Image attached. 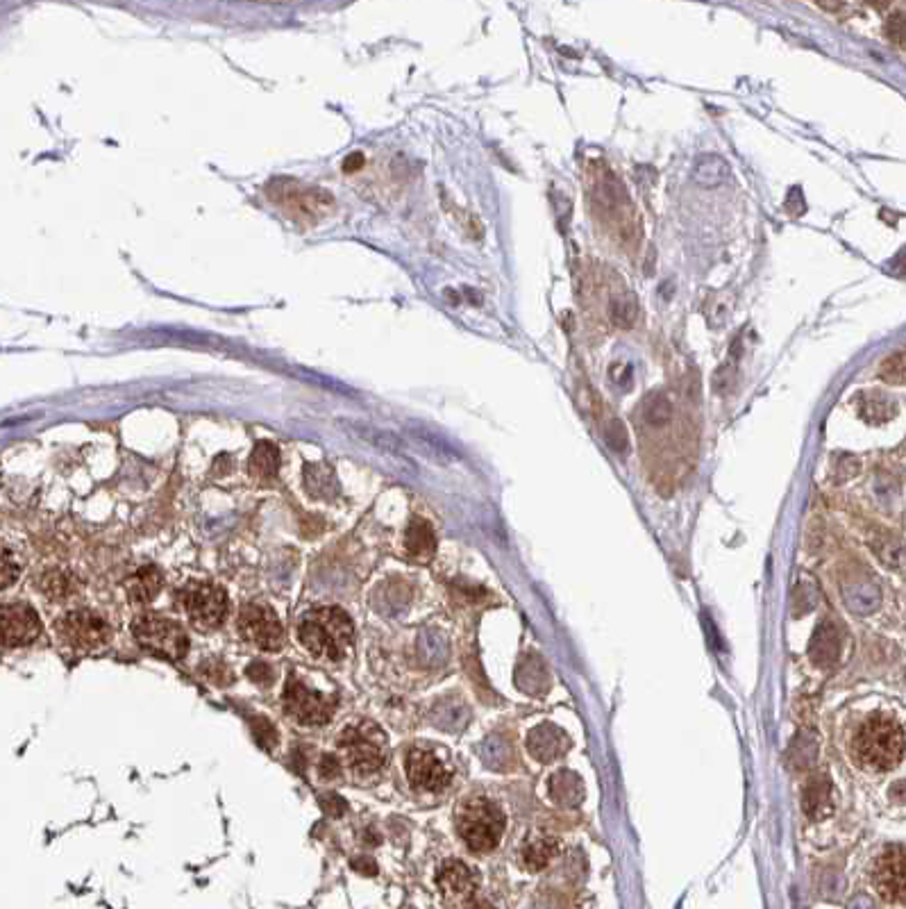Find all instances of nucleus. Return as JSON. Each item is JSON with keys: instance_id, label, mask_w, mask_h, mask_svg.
<instances>
[{"instance_id": "32", "label": "nucleus", "mask_w": 906, "mask_h": 909, "mask_svg": "<svg viewBox=\"0 0 906 909\" xmlns=\"http://www.w3.org/2000/svg\"><path fill=\"white\" fill-rule=\"evenodd\" d=\"M318 773H321V778H325V780L337 778V775H339V762H337V757H334V755H325L323 760H321V769H318Z\"/></svg>"}, {"instance_id": "18", "label": "nucleus", "mask_w": 906, "mask_h": 909, "mask_svg": "<svg viewBox=\"0 0 906 909\" xmlns=\"http://www.w3.org/2000/svg\"><path fill=\"white\" fill-rule=\"evenodd\" d=\"M559 853V841L557 839H552V837H539V839H532L530 844H527L523 848V864H525V869H530V871H541L545 869V866H548L552 860H555V855Z\"/></svg>"}, {"instance_id": "2", "label": "nucleus", "mask_w": 906, "mask_h": 909, "mask_svg": "<svg viewBox=\"0 0 906 909\" xmlns=\"http://www.w3.org/2000/svg\"><path fill=\"white\" fill-rule=\"evenodd\" d=\"M854 750L863 766L875 771L895 769L904 757V728L893 716H870L854 739Z\"/></svg>"}, {"instance_id": "34", "label": "nucleus", "mask_w": 906, "mask_h": 909, "mask_svg": "<svg viewBox=\"0 0 906 909\" xmlns=\"http://www.w3.org/2000/svg\"><path fill=\"white\" fill-rule=\"evenodd\" d=\"M352 869L359 871V873H364V875H375L377 873V866L371 860H355V862H352Z\"/></svg>"}, {"instance_id": "29", "label": "nucleus", "mask_w": 906, "mask_h": 909, "mask_svg": "<svg viewBox=\"0 0 906 909\" xmlns=\"http://www.w3.org/2000/svg\"><path fill=\"white\" fill-rule=\"evenodd\" d=\"M44 594L48 596H64V594H69V578H66L64 573L60 571H53L50 575H46V580H44Z\"/></svg>"}, {"instance_id": "30", "label": "nucleus", "mask_w": 906, "mask_h": 909, "mask_svg": "<svg viewBox=\"0 0 906 909\" xmlns=\"http://www.w3.org/2000/svg\"><path fill=\"white\" fill-rule=\"evenodd\" d=\"M886 35L888 39L893 41V44L897 46H904V37H906V25H904V14L902 12H897L893 14L891 19L886 21Z\"/></svg>"}, {"instance_id": "21", "label": "nucleus", "mask_w": 906, "mask_h": 909, "mask_svg": "<svg viewBox=\"0 0 906 909\" xmlns=\"http://www.w3.org/2000/svg\"><path fill=\"white\" fill-rule=\"evenodd\" d=\"M673 419V405L666 394H654L645 400V421L654 428H664Z\"/></svg>"}, {"instance_id": "11", "label": "nucleus", "mask_w": 906, "mask_h": 909, "mask_svg": "<svg viewBox=\"0 0 906 909\" xmlns=\"http://www.w3.org/2000/svg\"><path fill=\"white\" fill-rule=\"evenodd\" d=\"M405 769L411 787L418 791H430V794H434V791H443L450 785V771L439 757L430 753V750L423 748L409 750Z\"/></svg>"}, {"instance_id": "27", "label": "nucleus", "mask_w": 906, "mask_h": 909, "mask_svg": "<svg viewBox=\"0 0 906 909\" xmlns=\"http://www.w3.org/2000/svg\"><path fill=\"white\" fill-rule=\"evenodd\" d=\"M253 732H255L257 744L266 750H271L275 746V741H278L275 728L266 719H253Z\"/></svg>"}, {"instance_id": "1", "label": "nucleus", "mask_w": 906, "mask_h": 909, "mask_svg": "<svg viewBox=\"0 0 906 909\" xmlns=\"http://www.w3.org/2000/svg\"><path fill=\"white\" fill-rule=\"evenodd\" d=\"M298 639L318 660L339 662L343 648L355 639V625L341 607H323L300 623Z\"/></svg>"}, {"instance_id": "20", "label": "nucleus", "mask_w": 906, "mask_h": 909, "mask_svg": "<svg viewBox=\"0 0 906 909\" xmlns=\"http://www.w3.org/2000/svg\"><path fill=\"white\" fill-rule=\"evenodd\" d=\"M859 412L866 421L882 423L893 416V405L888 403V398L879 394H866L859 400Z\"/></svg>"}, {"instance_id": "33", "label": "nucleus", "mask_w": 906, "mask_h": 909, "mask_svg": "<svg viewBox=\"0 0 906 909\" xmlns=\"http://www.w3.org/2000/svg\"><path fill=\"white\" fill-rule=\"evenodd\" d=\"M323 810L332 816H339L346 812V803H343V798H339L337 794L323 796Z\"/></svg>"}, {"instance_id": "26", "label": "nucleus", "mask_w": 906, "mask_h": 909, "mask_svg": "<svg viewBox=\"0 0 906 909\" xmlns=\"http://www.w3.org/2000/svg\"><path fill=\"white\" fill-rule=\"evenodd\" d=\"M604 439H607V444L614 448L616 453H623V450L627 448L625 425L618 419H609L607 423H604Z\"/></svg>"}, {"instance_id": "17", "label": "nucleus", "mask_w": 906, "mask_h": 909, "mask_svg": "<svg viewBox=\"0 0 906 909\" xmlns=\"http://www.w3.org/2000/svg\"><path fill=\"white\" fill-rule=\"evenodd\" d=\"M159 589H162V573L153 569V566L141 569L128 582V594L132 598V603H139V605L150 603V600L159 594Z\"/></svg>"}, {"instance_id": "10", "label": "nucleus", "mask_w": 906, "mask_h": 909, "mask_svg": "<svg viewBox=\"0 0 906 909\" xmlns=\"http://www.w3.org/2000/svg\"><path fill=\"white\" fill-rule=\"evenodd\" d=\"M41 635L39 614L25 603L0 605V646H28Z\"/></svg>"}, {"instance_id": "3", "label": "nucleus", "mask_w": 906, "mask_h": 909, "mask_svg": "<svg viewBox=\"0 0 906 909\" xmlns=\"http://www.w3.org/2000/svg\"><path fill=\"white\" fill-rule=\"evenodd\" d=\"M459 837L473 853H489L505 835V814L489 798H471L457 812Z\"/></svg>"}, {"instance_id": "14", "label": "nucleus", "mask_w": 906, "mask_h": 909, "mask_svg": "<svg viewBox=\"0 0 906 909\" xmlns=\"http://www.w3.org/2000/svg\"><path fill=\"white\" fill-rule=\"evenodd\" d=\"M729 173H732V169H729L725 157H720L716 153H704L700 157H695L691 178L695 185L702 189H718L729 180Z\"/></svg>"}, {"instance_id": "9", "label": "nucleus", "mask_w": 906, "mask_h": 909, "mask_svg": "<svg viewBox=\"0 0 906 909\" xmlns=\"http://www.w3.org/2000/svg\"><path fill=\"white\" fill-rule=\"evenodd\" d=\"M282 703L287 712L302 725H323L332 719L334 700L309 689L305 682L291 678L284 687Z\"/></svg>"}, {"instance_id": "35", "label": "nucleus", "mask_w": 906, "mask_h": 909, "mask_svg": "<svg viewBox=\"0 0 906 909\" xmlns=\"http://www.w3.org/2000/svg\"><path fill=\"white\" fill-rule=\"evenodd\" d=\"M468 909H496V907H491L489 903H473Z\"/></svg>"}, {"instance_id": "5", "label": "nucleus", "mask_w": 906, "mask_h": 909, "mask_svg": "<svg viewBox=\"0 0 906 909\" xmlns=\"http://www.w3.org/2000/svg\"><path fill=\"white\" fill-rule=\"evenodd\" d=\"M132 635L139 639L141 646L171 657V660H180V657L187 655L189 650L187 632H184L178 623L162 619V616L153 614L137 616L132 623Z\"/></svg>"}, {"instance_id": "4", "label": "nucleus", "mask_w": 906, "mask_h": 909, "mask_svg": "<svg viewBox=\"0 0 906 909\" xmlns=\"http://www.w3.org/2000/svg\"><path fill=\"white\" fill-rule=\"evenodd\" d=\"M339 744L346 753V760L350 769L355 771L359 778H368L387 764V737L380 730V725L371 721H362L357 725H348L343 730Z\"/></svg>"}, {"instance_id": "15", "label": "nucleus", "mask_w": 906, "mask_h": 909, "mask_svg": "<svg viewBox=\"0 0 906 909\" xmlns=\"http://www.w3.org/2000/svg\"><path fill=\"white\" fill-rule=\"evenodd\" d=\"M527 748L539 762H552L564 753L566 737L552 725H539L527 735Z\"/></svg>"}, {"instance_id": "31", "label": "nucleus", "mask_w": 906, "mask_h": 909, "mask_svg": "<svg viewBox=\"0 0 906 909\" xmlns=\"http://www.w3.org/2000/svg\"><path fill=\"white\" fill-rule=\"evenodd\" d=\"M246 673L250 675V680L257 682V685H271L273 682V669L271 666H266L264 662L250 664Z\"/></svg>"}, {"instance_id": "28", "label": "nucleus", "mask_w": 906, "mask_h": 909, "mask_svg": "<svg viewBox=\"0 0 906 909\" xmlns=\"http://www.w3.org/2000/svg\"><path fill=\"white\" fill-rule=\"evenodd\" d=\"M734 380H736L734 364H723L716 373H713V380H711L713 391H718V394H725L727 389H732Z\"/></svg>"}, {"instance_id": "8", "label": "nucleus", "mask_w": 906, "mask_h": 909, "mask_svg": "<svg viewBox=\"0 0 906 909\" xmlns=\"http://www.w3.org/2000/svg\"><path fill=\"white\" fill-rule=\"evenodd\" d=\"M57 635H60L66 646L78 650H94L98 646H105L109 637H112V632H109V625L98 614L78 610L62 616L60 623H57Z\"/></svg>"}, {"instance_id": "22", "label": "nucleus", "mask_w": 906, "mask_h": 909, "mask_svg": "<svg viewBox=\"0 0 906 909\" xmlns=\"http://www.w3.org/2000/svg\"><path fill=\"white\" fill-rule=\"evenodd\" d=\"M820 807H825V812H829V785L818 778H813L807 787V794H804V810H807L809 816L813 819H820Z\"/></svg>"}, {"instance_id": "6", "label": "nucleus", "mask_w": 906, "mask_h": 909, "mask_svg": "<svg viewBox=\"0 0 906 909\" xmlns=\"http://www.w3.org/2000/svg\"><path fill=\"white\" fill-rule=\"evenodd\" d=\"M182 603L191 623L198 630L216 628L228 614V594L221 587L209 585V582H198V585L184 589Z\"/></svg>"}, {"instance_id": "12", "label": "nucleus", "mask_w": 906, "mask_h": 909, "mask_svg": "<svg viewBox=\"0 0 906 909\" xmlns=\"http://www.w3.org/2000/svg\"><path fill=\"white\" fill-rule=\"evenodd\" d=\"M872 880H875L879 896L888 903H904V846L897 844L884 850L875 864V871H872Z\"/></svg>"}, {"instance_id": "13", "label": "nucleus", "mask_w": 906, "mask_h": 909, "mask_svg": "<svg viewBox=\"0 0 906 909\" xmlns=\"http://www.w3.org/2000/svg\"><path fill=\"white\" fill-rule=\"evenodd\" d=\"M436 885H439V891L446 900H452V903H464V900L471 898L477 889V875L459 860H448L441 864L439 873H436Z\"/></svg>"}, {"instance_id": "7", "label": "nucleus", "mask_w": 906, "mask_h": 909, "mask_svg": "<svg viewBox=\"0 0 906 909\" xmlns=\"http://www.w3.org/2000/svg\"><path fill=\"white\" fill-rule=\"evenodd\" d=\"M239 632L241 637L250 641V644L257 646L259 650H268V653H275L280 650L284 644V630L282 623L268 605H259V603H250L243 605V610L239 614Z\"/></svg>"}, {"instance_id": "23", "label": "nucleus", "mask_w": 906, "mask_h": 909, "mask_svg": "<svg viewBox=\"0 0 906 909\" xmlns=\"http://www.w3.org/2000/svg\"><path fill=\"white\" fill-rule=\"evenodd\" d=\"M19 573L21 566L16 562L14 553L5 544H0V591L12 587L19 580Z\"/></svg>"}, {"instance_id": "16", "label": "nucleus", "mask_w": 906, "mask_h": 909, "mask_svg": "<svg viewBox=\"0 0 906 909\" xmlns=\"http://www.w3.org/2000/svg\"><path fill=\"white\" fill-rule=\"evenodd\" d=\"M405 546L407 553L416 560H430L436 550V537L434 530L430 528V523L425 521H414L409 525L407 537H405Z\"/></svg>"}, {"instance_id": "24", "label": "nucleus", "mask_w": 906, "mask_h": 909, "mask_svg": "<svg viewBox=\"0 0 906 909\" xmlns=\"http://www.w3.org/2000/svg\"><path fill=\"white\" fill-rule=\"evenodd\" d=\"M882 380L891 382V385H904L906 366H904V350H895L891 357H886L882 369H879Z\"/></svg>"}, {"instance_id": "25", "label": "nucleus", "mask_w": 906, "mask_h": 909, "mask_svg": "<svg viewBox=\"0 0 906 909\" xmlns=\"http://www.w3.org/2000/svg\"><path fill=\"white\" fill-rule=\"evenodd\" d=\"M253 466L262 475H271L278 469V450L268 444H262L253 455Z\"/></svg>"}, {"instance_id": "19", "label": "nucleus", "mask_w": 906, "mask_h": 909, "mask_svg": "<svg viewBox=\"0 0 906 909\" xmlns=\"http://www.w3.org/2000/svg\"><path fill=\"white\" fill-rule=\"evenodd\" d=\"M609 316H611V323H614L616 328L629 330L634 325L636 316H639V303H636L632 296L614 298L609 305Z\"/></svg>"}]
</instances>
